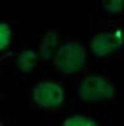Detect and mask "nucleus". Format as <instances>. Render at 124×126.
<instances>
[{
	"mask_svg": "<svg viewBox=\"0 0 124 126\" xmlns=\"http://www.w3.org/2000/svg\"><path fill=\"white\" fill-rule=\"evenodd\" d=\"M85 51L77 42H68L61 46L55 55L54 63L58 70L64 75L78 72L85 62Z\"/></svg>",
	"mask_w": 124,
	"mask_h": 126,
	"instance_id": "f257e3e1",
	"label": "nucleus"
},
{
	"mask_svg": "<svg viewBox=\"0 0 124 126\" xmlns=\"http://www.w3.org/2000/svg\"><path fill=\"white\" fill-rule=\"evenodd\" d=\"M79 94L86 102L110 100L113 97L114 89L112 85L102 77L90 75L80 85Z\"/></svg>",
	"mask_w": 124,
	"mask_h": 126,
	"instance_id": "f03ea898",
	"label": "nucleus"
},
{
	"mask_svg": "<svg viewBox=\"0 0 124 126\" xmlns=\"http://www.w3.org/2000/svg\"><path fill=\"white\" fill-rule=\"evenodd\" d=\"M33 98L41 108H55L63 102L64 92L55 83L42 82L34 89Z\"/></svg>",
	"mask_w": 124,
	"mask_h": 126,
	"instance_id": "7ed1b4c3",
	"label": "nucleus"
},
{
	"mask_svg": "<svg viewBox=\"0 0 124 126\" xmlns=\"http://www.w3.org/2000/svg\"><path fill=\"white\" fill-rule=\"evenodd\" d=\"M123 43V36L119 30L97 35L90 43L92 51L98 56H104L119 48Z\"/></svg>",
	"mask_w": 124,
	"mask_h": 126,
	"instance_id": "20e7f679",
	"label": "nucleus"
},
{
	"mask_svg": "<svg viewBox=\"0 0 124 126\" xmlns=\"http://www.w3.org/2000/svg\"><path fill=\"white\" fill-rule=\"evenodd\" d=\"M58 42V33L54 30H48L45 34L40 47V53L44 59L51 57L54 48Z\"/></svg>",
	"mask_w": 124,
	"mask_h": 126,
	"instance_id": "39448f33",
	"label": "nucleus"
},
{
	"mask_svg": "<svg viewBox=\"0 0 124 126\" xmlns=\"http://www.w3.org/2000/svg\"><path fill=\"white\" fill-rule=\"evenodd\" d=\"M38 65V57L31 50L22 52L18 58V66L23 72L32 70Z\"/></svg>",
	"mask_w": 124,
	"mask_h": 126,
	"instance_id": "423d86ee",
	"label": "nucleus"
},
{
	"mask_svg": "<svg viewBox=\"0 0 124 126\" xmlns=\"http://www.w3.org/2000/svg\"><path fill=\"white\" fill-rule=\"evenodd\" d=\"M102 4L108 12L114 15L121 13L124 9V0H102Z\"/></svg>",
	"mask_w": 124,
	"mask_h": 126,
	"instance_id": "0eeeda50",
	"label": "nucleus"
},
{
	"mask_svg": "<svg viewBox=\"0 0 124 126\" xmlns=\"http://www.w3.org/2000/svg\"><path fill=\"white\" fill-rule=\"evenodd\" d=\"M64 125L65 126H77V125H87V126H91V125H96V123L87 118L84 116L80 115H75L69 118L66 119L64 122Z\"/></svg>",
	"mask_w": 124,
	"mask_h": 126,
	"instance_id": "6e6552de",
	"label": "nucleus"
},
{
	"mask_svg": "<svg viewBox=\"0 0 124 126\" xmlns=\"http://www.w3.org/2000/svg\"><path fill=\"white\" fill-rule=\"evenodd\" d=\"M10 35L11 31L8 24L5 22L1 23V31H0V48L1 49H4L7 47L10 43Z\"/></svg>",
	"mask_w": 124,
	"mask_h": 126,
	"instance_id": "1a4fd4ad",
	"label": "nucleus"
}]
</instances>
